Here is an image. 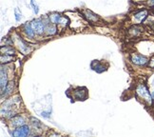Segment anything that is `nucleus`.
<instances>
[{"label": "nucleus", "instance_id": "obj_6", "mask_svg": "<svg viewBox=\"0 0 154 137\" xmlns=\"http://www.w3.org/2000/svg\"><path fill=\"white\" fill-rule=\"evenodd\" d=\"M30 23H31V28L37 36H42L46 33V23H45L43 18L33 19Z\"/></svg>", "mask_w": 154, "mask_h": 137}, {"label": "nucleus", "instance_id": "obj_28", "mask_svg": "<svg viewBox=\"0 0 154 137\" xmlns=\"http://www.w3.org/2000/svg\"><path fill=\"white\" fill-rule=\"evenodd\" d=\"M151 95H152V98L154 99V91H152V92H151Z\"/></svg>", "mask_w": 154, "mask_h": 137}, {"label": "nucleus", "instance_id": "obj_21", "mask_svg": "<svg viewBox=\"0 0 154 137\" xmlns=\"http://www.w3.org/2000/svg\"><path fill=\"white\" fill-rule=\"evenodd\" d=\"M13 57L12 55H8V54H1V64H7V63H10L13 61Z\"/></svg>", "mask_w": 154, "mask_h": 137}, {"label": "nucleus", "instance_id": "obj_23", "mask_svg": "<svg viewBox=\"0 0 154 137\" xmlns=\"http://www.w3.org/2000/svg\"><path fill=\"white\" fill-rule=\"evenodd\" d=\"M31 6L32 7V10H33L34 13L38 14V13H39V8H38L36 3L34 2V0H31Z\"/></svg>", "mask_w": 154, "mask_h": 137}, {"label": "nucleus", "instance_id": "obj_17", "mask_svg": "<svg viewBox=\"0 0 154 137\" xmlns=\"http://www.w3.org/2000/svg\"><path fill=\"white\" fill-rule=\"evenodd\" d=\"M14 87H15V83H14V81H13V80L9 81L7 87L5 88V90L1 92V99L3 100L4 97H8L9 95H11V94L12 93V91H13V90H14Z\"/></svg>", "mask_w": 154, "mask_h": 137}, {"label": "nucleus", "instance_id": "obj_20", "mask_svg": "<svg viewBox=\"0 0 154 137\" xmlns=\"http://www.w3.org/2000/svg\"><path fill=\"white\" fill-rule=\"evenodd\" d=\"M31 125L33 126V128L35 129V130H41L42 129V124H41V122L38 120L37 118H34V117H31Z\"/></svg>", "mask_w": 154, "mask_h": 137}, {"label": "nucleus", "instance_id": "obj_16", "mask_svg": "<svg viewBox=\"0 0 154 137\" xmlns=\"http://www.w3.org/2000/svg\"><path fill=\"white\" fill-rule=\"evenodd\" d=\"M21 30H22V32H23L28 38L33 39V38L35 37V35H36L35 32L32 30V28H31V23H25V24H23Z\"/></svg>", "mask_w": 154, "mask_h": 137}, {"label": "nucleus", "instance_id": "obj_10", "mask_svg": "<svg viewBox=\"0 0 154 137\" xmlns=\"http://www.w3.org/2000/svg\"><path fill=\"white\" fill-rule=\"evenodd\" d=\"M82 14L84 15V17L86 18L87 21L89 22L90 24L95 25V24H98V23L101 22V18L99 17V15H97L96 13H94L90 10H85V11H83Z\"/></svg>", "mask_w": 154, "mask_h": 137}, {"label": "nucleus", "instance_id": "obj_24", "mask_svg": "<svg viewBox=\"0 0 154 137\" xmlns=\"http://www.w3.org/2000/svg\"><path fill=\"white\" fill-rule=\"evenodd\" d=\"M148 67H149L150 68H152V69H154V56L150 58L149 63H148Z\"/></svg>", "mask_w": 154, "mask_h": 137}, {"label": "nucleus", "instance_id": "obj_19", "mask_svg": "<svg viewBox=\"0 0 154 137\" xmlns=\"http://www.w3.org/2000/svg\"><path fill=\"white\" fill-rule=\"evenodd\" d=\"M90 67H91V68H92L93 70H95V71H97V72H103L104 70H106L105 66H104L103 64H101L99 61H97V60H94V61L91 63Z\"/></svg>", "mask_w": 154, "mask_h": 137}, {"label": "nucleus", "instance_id": "obj_14", "mask_svg": "<svg viewBox=\"0 0 154 137\" xmlns=\"http://www.w3.org/2000/svg\"><path fill=\"white\" fill-rule=\"evenodd\" d=\"M74 98L78 101H84L88 98V90L86 88H77L72 91Z\"/></svg>", "mask_w": 154, "mask_h": 137}, {"label": "nucleus", "instance_id": "obj_11", "mask_svg": "<svg viewBox=\"0 0 154 137\" xmlns=\"http://www.w3.org/2000/svg\"><path fill=\"white\" fill-rule=\"evenodd\" d=\"M44 19V21H45V23H46V35L47 36H52V35H54L57 33V31H59L58 30V27L55 25V24H53V23H51L50 21H49V16L48 17H45Z\"/></svg>", "mask_w": 154, "mask_h": 137}, {"label": "nucleus", "instance_id": "obj_26", "mask_svg": "<svg viewBox=\"0 0 154 137\" xmlns=\"http://www.w3.org/2000/svg\"><path fill=\"white\" fill-rule=\"evenodd\" d=\"M147 5L149 8H154V0H147Z\"/></svg>", "mask_w": 154, "mask_h": 137}, {"label": "nucleus", "instance_id": "obj_1", "mask_svg": "<svg viewBox=\"0 0 154 137\" xmlns=\"http://www.w3.org/2000/svg\"><path fill=\"white\" fill-rule=\"evenodd\" d=\"M20 104H21V97H19L18 95L12 96L8 100H6L2 104V108H1L2 117L11 119L14 115H16L19 112Z\"/></svg>", "mask_w": 154, "mask_h": 137}, {"label": "nucleus", "instance_id": "obj_27", "mask_svg": "<svg viewBox=\"0 0 154 137\" xmlns=\"http://www.w3.org/2000/svg\"><path fill=\"white\" fill-rule=\"evenodd\" d=\"M150 29H151V31L154 32V24H152V25L150 26Z\"/></svg>", "mask_w": 154, "mask_h": 137}, {"label": "nucleus", "instance_id": "obj_12", "mask_svg": "<svg viewBox=\"0 0 154 137\" xmlns=\"http://www.w3.org/2000/svg\"><path fill=\"white\" fill-rule=\"evenodd\" d=\"M144 32V28L140 24H134L128 30V34L130 38H137L142 35Z\"/></svg>", "mask_w": 154, "mask_h": 137}, {"label": "nucleus", "instance_id": "obj_22", "mask_svg": "<svg viewBox=\"0 0 154 137\" xmlns=\"http://www.w3.org/2000/svg\"><path fill=\"white\" fill-rule=\"evenodd\" d=\"M14 16H15V21L16 22H20L21 21L22 13H21V11L19 10L18 8H15V10H14Z\"/></svg>", "mask_w": 154, "mask_h": 137}, {"label": "nucleus", "instance_id": "obj_15", "mask_svg": "<svg viewBox=\"0 0 154 137\" xmlns=\"http://www.w3.org/2000/svg\"><path fill=\"white\" fill-rule=\"evenodd\" d=\"M9 83V73L7 69H4V66H1V73H0V88H1V92L5 90Z\"/></svg>", "mask_w": 154, "mask_h": 137}, {"label": "nucleus", "instance_id": "obj_13", "mask_svg": "<svg viewBox=\"0 0 154 137\" xmlns=\"http://www.w3.org/2000/svg\"><path fill=\"white\" fill-rule=\"evenodd\" d=\"M9 125H10V127L12 128V129H16V128L21 127L23 125H26V120L20 114H16V115H14L13 117H12V118L10 119Z\"/></svg>", "mask_w": 154, "mask_h": 137}, {"label": "nucleus", "instance_id": "obj_8", "mask_svg": "<svg viewBox=\"0 0 154 137\" xmlns=\"http://www.w3.org/2000/svg\"><path fill=\"white\" fill-rule=\"evenodd\" d=\"M149 16V12L148 9H142L132 14V22L133 24H142Z\"/></svg>", "mask_w": 154, "mask_h": 137}, {"label": "nucleus", "instance_id": "obj_4", "mask_svg": "<svg viewBox=\"0 0 154 137\" xmlns=\"http://www.w3.org/2000/svg\"><path fill=\"white\" fill-rule=\"evenodd\" d=\"M49 19L51 23L55 24L58 27L59 31H63L69 24V19L68 16L62 15L61 13H52L49 14Z\"/></svg>", "mask_w": 154, "mask_h": 137}, {"label": "nucleus", "instance_id": "obj_29", "mask_svg": "<svg viewBox=\"0 0 154 137\" xmlns=\"http://www.w3.org/2000/svg\"><path fill=\"white\" fill-rule=\"evenodd\" d=\"M153 12H154V8H153Z\"/></svg>", "mask_w": 154, "mask_h": 137}, {"label": "nucleus", "instance_id": "obj_5", "mask_svg": "<svg viewBox=\"0 0 154 137\" xmlns=\"http://www.w3.org/2000/svg\"><path fill=\"white\" fill-rule=\"evenodd\" d=\"M12 42H13V45L18 49V50L21 53H23L24 55H27V54L31 53V47L29 46V44L27 43L19 34L14 33L13 35H12Z\"/></svg>", "mask_w": 154, "mask_h": 137}, {"label": "nucleus", "instance_id": "obj_3", "mask_svg": "<svg viewBox=\"0 0 154 137\" xmlns=\"http://www.w3.org/2000/svg\"><path fill=\"white\" fill-rule=\"evenodd\" d=\"M135 93L145 104H147L148 106H152L154 99L152 98V95L150 93L148 88L145 84L140 83V84H138L136 86Z\"/></svg>", "mask_w": 154, "mask_h": 137}, {"label": "nucleus", "instance_id": "obj_9", "mask_svg": "<svg viewBox=\"0 0 154 137\" xmlns=\"http://www.w3.org/2000/svg\"><path fill=\"white\" fill-rule=\"evenodd\" d=\"M31 127L29 125H23L16 129H13L12 135L13 137H25L31 134Z\"/></svg>", "mask_w": 154, "mask_h": 137}, {"label": "nucleus", "instance_id": "obj_7", "mask_svg": "<svg viewBox=\"0 0 154 137\" xmlns=\"http://www.w3.org/2000/svg\"><path fill=\"white\" fill-rule=\"evenodd\" d=\"M130 61L133 65L136 66H139V67H144V66H147L149 63V59L148 57H146L143 54L140 53H137V52H133L130 54Z\"/></svg>", "mask_w": 154, "mask_h": 137}, {"label": "nucleus", "instance_id": "obj_2", "mask_svg": "<svg viewBox=\"0 0 154 137\" xmlns=\"http://www.w3.org/2000/svg\"><path fill=\"white\" fill-rule=\"evenodd\" d=\"M65 14L69 19L68 26H69L70 30L78 32V31H82L85 28H87L88 21L84 17L83 14L77 13V12H67V13H65Z\"/></svg>", "mask_w": 154, "mask_h": 137}, {"label": "nucleus", "instance_id": "obj_18", "mask_svg": "<svg viewBox=\"0 0 154 137\" xmlns=\"http://www.w3.org/2000/svg\"><path fill=\"white\" fill-rule=\"evenodd\" d=\"M1 52L2 54H8V55H14L16 53V50L13 46H2L1 47Z\"/></svg>", "mask_w": 154, "mask_h": 137}, {"label": "nucleus", "instance_id": "obj_25", "mask_svg": "<svg viewBox=\"0 0 154 137\" xmlns=\"http://www.w3.org/2000/svg\"><path fill=\"white\" fill-rule=\"evenodd\" d=\"M41 115L45 117V118H49L50 117V112H41Z\"/></svg>", "mask_w": 154, "mask_h": 137}]
</instances>
